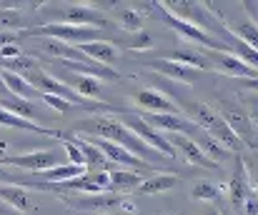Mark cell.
I'll return each instance as SVG.
<instances>
[{"instance_id":"1","label":"cell","mask_w":258,"mask_h":215,"mask_svg":"<svg viewBox=\"0 0 258 215\" xmlns=\"http://www.w3.org/2000/svg\"><path fill=\"white\" fill-rule=\"evenodd\" d=\"M76 133L81 135H90L98 140H110V143L125 148L128 153H133L138 160L153 165L156 170H161L163 163H171L168 158H163L161 153H156L151 145H146L136 133H131L118 118H108V115H95V118H86L76 123Z\"/></svg>"},{"instance_id":"2","label":"cell","mask_w":258,"mask_h":215,"mask_svg":"<svg viewBox=\"0 0 258 215\" xmlns=\"http://www.w3.org/2000/svg\"><path fill=\"white\" fill-rule=\"evenodd\" d=\"M185 113L190 115V123H193V125H198V128H201L203 133H208L213 140H218L226 150H231V153H236V155L243 150L241 140L233 135V130L226 125V120L218 115V110H216L213 105L193 100V103H185Z\"/></svg>"},{"instance_id":"3","label":"cell","mask_w":258,"mask_h":215,"mask_svg":"<svg viewBox=\"0 0 258 215\" xmlns=\"http://www.w3.org/2000/svg\"><path fill=\"white\" fill-rule=\"evenodd\" d=\"M216 110L226 120V125L233 130V135L241 140V145H248V148L258 150V125H256V120L251 118V113L241 103L223 98Z\"/></svg>"},{"instance_id":"4","label":"cell","mask_w":258,"mask_h":215,"mask_svg":"<svg viewBox=\"0 0 258 215\" xmlns=\"http://www.w3.org/2000/svg\"><path fill=\"white\" fill-rule=\"evenodd\" d=\"M76 208L81 213H133L136 215V203L128 198V195H115V193H98V195H88L76 200Z\"/></svg>"},{"instance_id":"5","label":"cell","mask_w":258,"mask_h":215,"mask_svg":"<svg viewBox=\"0 0 258 215\" xmlns=\"http://www.w3.org/2000/svg\"><path fill=\"white\" fill-rule=\"evenodd\" d=\"M118 113H123L120 108H118ZM120 123L131 130V133H136L141 140L146 145H151L156 153H161L163 158H168V160H173L175 158V150H173V145L166 140V135L163 133H158L156 128H151L141 115H128V113H123V118H120Z\"/></svg>"},{"instance_id":"6","label":"cell","mask_w":258,"mask_h":215,"mask_svg":"<svg viewBox=\"0 0 258 215\" xmlns=\"http://www.w3.org/2000/svg\"><path fill=\"white\" fill-rule=\"evenodd\" d=\"M60 153L58 150H30V153H20V155H10L3 160V165H13L20 173H45L55 165H60Z\"/></svg>"},{"instance_id":"7","label":"cell","mask_w":258,"mask_h":215,"mask_svg":"<svg viewBox=\"0 0 258 215\" xmlns=\"http://www.w3.org/2000/svg\"><path fill=\"white\" fill-rule=\"evenodd\" d=\"M33 88L38 90V93H45V95H55V98H63V100H68L71 105H93V108H98V105H103V103H90L86 98H81L71 85H66L63 80H58V78H53V75H48L45 70H40L33 80Z\"/></svg>"},{"instance_id":"8","label":"cell","mask_w":258,"mask_h":215,"mask_svg":"<svg viewBox=\"0 0 258 215\" xmlns=\"http://www.w3.org/2000/svg\"><path fill=\"white\" fill-rule=\"evenodd\" d=\"M63 25H76V28H105L108 20L100 15V10H95V5H86V3H73L66 5L63 15H60Z\"/></svg>"},{"instance_id":"9","label":"cell","mask_w":258,"mask_h":215,"mask_svg":"<svg viewBox=\"0 0 258 215\" xmlns=\"http://www.w3.org/2000/svg\"><path fill=\"white\" fill-rule=\"evenodd\" d=\"M151 128H156L158 133H180V135H193L196 125L183 118V115H173V113H143L141 115Z\"/></svg>"},{"instance_id":"10","label":"cell","mask_w":258,"mask_h":215,"mask_svg":"<svg viewBox=\"0 0 258 215\" xmlns=\"http://www.w3.org/2000/svg\"><path fill=\"white\" fill-rule=\"evenodd\" d=\"M251 195V180H248V170H246V163L241 155L233 158V178L228 183V198H231V205L236 210L243 208V203L248 200Z\"/></svg>"},{"instance_id":"11","label":"cell","mask_w":258,"mask_h":215,"mask_svg":"<svg viewBox=\"0 0 258 215\" xmlns=\"http://www.w3.org/2000/svg\"><path fill=\"white\" fill-rule=\"evenodd\" d=\"M163 135H166V140L173 145V150H175V153H180L188 163H193V165H198V168L216 170V163H213V160H208V158L203 155V150L193 143V138L180 135V133H163Z\"/></svg>"},{"instance_id":"12","label":"cell","mask_w":258,"mask_h":215,"mask_svg":"<svg viewBox=\"0 0 258 215\" xmlns=\"http://www.w3.org/2000/svg\"><path fill=\"white\" fill-rule=\"evenodd\" d=\"M143 180H146V178H143L141 173H136V170H125V168L110 165V170H108V190H105V193L133 195V193L141 188Z\"/></svg>"},{"instance_id":"13","label":"cell","mask_w":258,"mask_h":215,"mask_svg":"<svg viewBox=\"0 0 258 215\" xmlns=\"http://www.w3.org/2000/svg\"><path fill=\"white\" fill-rule=\"evenodd\" d=\"M136 103H138V108H143L146 113H173V115H180V105H178L173 98L158 93V90H153V88L141 90V93L136 95Z\"/></svg>"},{"instance_id":"14","label":"cell","mask_w":258,"mask_h":215,"mask_svg":"<svg viewBox=\"0 0 258 215\" xmlns=\"http://www.w3.org/2000/svg\"><path fill=\"white\" fill-rule=\"evenodd\" d=\"M143 65L151 68V70L161 73V75H166V78H171L175 83H193L198 78V73L193 70V68H188L183 63H175L171 58H153V60H146Z\"/></svg>"},{"instance_id":"15","label":"cell","mask_w":258,"mask_h":215,"mask_svg":"<svg viewBox=\"0 0 258 215\" xmlns=\"http://www.w3.org/2000/svg\"><path fill=\"white\" fill-rule=\"evenodd\" d=\"M78 50L86 55L88 60H93L95 65H103V68H108V65H113L118 60V50L108 40H90V43L78 45Z\"/></svg>"},{"instance_id":"16","label":"cell","mask_w":258,"mask_h":215,"mask_svg":"<svg viewBox=\"0 0 258 215\" xmlns=\"http://www.w3.org/2000/svg\"><path fill=\"white\" fill-rule=\"evenodd\" d=\"M211 63H216L218 65V70L226 73V75H233V78H238V80H251V78H258V73L253 68H248L243 60H238L236 55H231V53H216L213 58H208Z\"/></svg>"},{"instance_id":"17","label":"cell","mask_w":258,"mask_h":215,"mask_svg":"<svg viewBox=\"0 0 258 215\" xmlns=\"http://www.w3.org/2000/svg\"><path fill=\"white\" fill-rule=\"evenodd\" d=\"M190 138H193V143L203 150V155H206L208 160H213L216 165H218V163H226V160H231V158H233V153H231V150H226L218 140H213L208 133H203L198 125H196V130H193V135H190Z\"/></svg>"},{"instance_id":"18","label":"cell","mask_w":258,"mask_h":215,"mask_svg":"<svg viewBox=\"0 0 258 215\" xmlns=\"http://www.w3.org/2000/svg\"><path fill=\"white\" fill-rule=\"evenodd\" d=\"M0 203H5L8 208L23 215L30 208L33 198H30V190L23 185H0Z\"/></svg>"},{"instance_id":"19","label":"cell","mask_w":258,"mask_h":215,"mask_svg":"<svg viewBox=\"0 0 258 215\" xmlns=\"http://www.w3.org/2000/svg\"><path fill=\"white\" fill-rule=\"evenodd\" d=\"M0 78H3V83H5L8 93H13L15 98H23V100H35V98L40 95V93L33 88V83H28L25 78H20V75H15V73L0 70Z\"/></svg>"},{"instance_id":"20","label":"cell","mask_w":258,"mask_h":215,"mask_svg":"<svg viewBox=\"0 0 258 215\" xmlns=\"http://www.w3.org/2000/svg\"><path fill=\"white\" fill-rule=\"evenodd\" d=\"M175 185H178V178L175 175H171V173H156V175L146 178L136 193L138 195H156V193H168Z\"/></svg>"},{"instance_id":"21","label":"cell","mask_w":258,"mask_h":215,"mask_svg":"<svg viewBox=\"0 0 258 215\" xmlns=\"http://www.w3.org/2000/svg\"><path fill=\"white\" fill-rule=\"evenodd\" d=\"M228 28V25H226ZM231 30V35H236L241 43H246L248 48H253L258 53V23L256 20H251V18H243V20H238L233 28H228Z\"/></svg>"},{"instance_id":"22","label":"cell","mask_w":258,"mask_h":215,"mask_svg":"<svg viewBox=\"0 0 258 215\" xmlns=\"http://www.w3.org/2000/svg\"><path fill=\"white\" fill-rule=\"evenodd\" d=\"M0 125L3 128H15V130H30V133H43V135H55L53 130H45L40 123H33V120H25V118H18L8 110L0 108Z\"/></svg>"},{"instance_id":"23","label":"cell","mask_w":258,"mask_h":215,"mask_svg":"<svg viewBox=\"0 0 258 215\" xmlns=\"http://www.w3.org/2000/svg\"><path fill=\"white\" fill-rule=\"evenodd\" d=\"M0 108H3V110H8V113H13V115H18V118L33 120V123H35V115H38V110H35V103H33V100H23V98H15V95L5 98V100L0 103Z\"/></svg>"},{"instance_id":"24","label":"cell","mask_w":258,"mask_h":215,"mask_svg":"<svg viewBox=\"0 0 258 215\" xmlns=\"http://www.w3.org/2000/svg\"><path fill=\"white\" fill-rule=\"evenodd\" d=\"M23 10L13 3H0V33H13L23 28Z\"/></svg>"},{"instance_id":"25","label":"cell","mask_w":258,"mask_h":215,"mask_svg":"<svg viewBox=\"0 0 258 215\" xmlns=\"http://www.w3.org/2000/svg\"><path fill=\"white\" fill-rule=\"evenodd\" d=\"M73 90L86 98V100H98L100 98V80L98 78H90V75H73Z\"/></svg>"},{"instance_id":"26","label":"cell","mask_w":258,"mask_h":215,"mask_svg":"<svg viewBox=\"0 0 258 215\" xmlns=\"http://www.w3.org/2000/svg\"><path fill=\"white\" fill-rule=\"evenodd\" d=\"M190 198L193 200H208V203H213V200L221 198V185L218 183H211V180H198L190 188Z\"/></svg>"},{"instance_id":"27","label":"cell","mask_w":258,"mask_h":215,"mask_svg":"<svg viewBox=\"0 0 258 215\" xmlns=\"http://www.w3.org/2000/svg\"><path fill=\"white\" fill-rule=\"evenodd\" d=\"M118 23H120L125 30H131V33H138V30H141V23H143V18H141V13H138L136 8H123V10L118 13Z\"/></svg>"},{"instance_id":"28","label":"cell","mask_w":258,"mask_h":215,"mask_svg":"<svg viewBox=\"0 0 258 215\" xmlns=\"http://www.w3.org/2000/svg\"><path fill=\"white\" fill-rule=\"evenodd\" d=\"M60 138H63V150H66L68 160H71L73 165H83V168H86L83 153H81V148L76 145V140H73V138H68V135H60Z\"/></svg>"},{"instance_id":"29","label":"cell","mask_w":258,"mask_h":215,"mask_svg":"<svg viewBox=\"0 0 258 215\" xmlns=\"http://www.w3.org/2000/svg\"><path fill=\"white\" fill-rule=\"evenodd\" d=\"M40 98L53 108V110H58V113H68L71 110V103L68 100H63V98H55V95H45V93H40Z\"/></svg>"},{"instance_id":"30","label":"cell","mask_w":258,"mask_h":215,"mask_svg":"<svg viewBox=\"0 0 258 215\" xmlns=\"http://www.w3.org/2000/svg\"><path fill=\"white\" fill-rule=\"evenodd\" d=\"M136 38H133V50H146V48H151L153 45V38L146 33V30H138V33H133Z\"/></svg>"},{"instance_id":"31","label":"cell","mask_w":258,"mask_h":215,"mask_svg":"<svg viewBox=\"0 0 258 215\" xmlns=\"http://www.w3.org/2000/svg\"><path fill=\"white\" fill-rule=\"evenodd\" d=\"M241 210H243V215H258V198L253 195V193L248 195V200L243 203V208H241Z\"/></svg>"},{"instance_id":"32","label":"cell","mask_w":258,"mask_h":215,"mask_svg":"<svg viewBox=\"0 0 258 215\" xmlns=\"http://www.w3.org/2000/svg\"><path fill=\"white\" fill-rule=\"evenodd\" d=\"M241 88H246V90H256V93H258V78H251V80H241Z\"/></svg>"},{"instance_id":"33","label":"cell","mask_w":258,"mask_h":215,"mask_svg":"<svg viewBox=\"0 0 258 215\" xmlns=\"http://www.w3.org/2000/svg\"><path fill=\"white\" fill-rule=\"evenodd\" d=\"M203 215H221V210H218V208H206Z\"/></svg>"},{"instance_id":"34","label":"cell","mask_w":258,"mask_h":215,"mask_svg":"<svg viewBox=\"0 0 258 215\" xmlns=\"http://www.w3.org/2000/svg\"><path fill=\"white\" fill-rule=\"evenodd\" d=\"M0 93H8V88H5V83H3V78H0Z\"/></svg>"},{"instance_id":"35","label":"cell","mask_w":258,"mask_h":215,"mask_svg":"<svg viewBox=\"0 0 258 215\" xmlns=\"http://www.w3.org/2000/svg\"><path fill=\"white\" fill-rule=\"evenodd\" d=\"M251 193H258V183H251Z\"/></svg>"},{"instance_id":"36","label":"cell","mask_w":258,"mask_h":215,"mask_svg":"<svg viewBox=\"0 0 258 215\" xmlns=\"http://www.w3.org/2000/svg\"><path fill=\"white\" fill-rule=\"evenodd\" d=\"M81 215H110V213H81Z\"/></svg>"},{"instance_id":"37","label":"cell","mask_w":258,"mask_h":215,"mask_svg":"<svg viewBox=\"0 0 258 215\" xmlns=\"http://www.w3.org/2000/svg\"><path fill=\"white\" fill-rule=\"evenodd\" d=\"M161 215H166V213H161Z\"/></svg>"}]
</instances>
